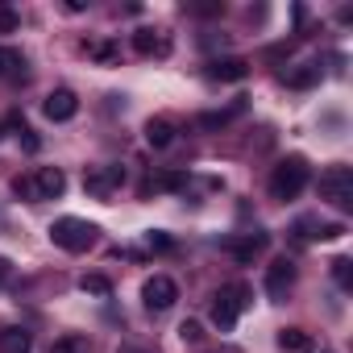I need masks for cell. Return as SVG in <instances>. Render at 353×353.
<instances>
[{
	"instance_id": "obj_6",
	"label": "cell",
	"mask_w": 353,
	"mask_h": 353,
	"mask_svg": "<svg viewBox=\"0 0 353 353\" xmlns=\"http://www.w3.org/2000/svg\"><path fill=\"white\" fill-rule=\"evenodd\" d=\"M174 299H179V283H174L170 274H154V279H145V287H141V303H145L150 312H170Z\"/></svg>"
},
{
	"instance_id": "obj_2",
	"label": "cell",
	"mask_w": 353,
	"mask_h": 353,
	"mask_svg": "<svg viewBox=\"0 0 353 353\" xmlns=\"http://www.w3.org/2000/svg\"><path fill=\"white\" fill-rule=\"evenodd\" d=\"M96 237H100V229H96L92 221H83V216H59V221L50 225V241H54L59 250H67V254L92 250Z\"/></svg>"
},
{
	"instance_id": "obj_22",
	"label": "cell",
	"mask_w": 353,
	"mask_h": 353,
	"mask_svg": "<svg viewBox=\"0 0 353 353\" xmlns=\"http://www.w3.org/2000/svg\"><path fill=\"white\" fill-rule=\"evenodd\" d=\"M9 125H13V129H17V137H21V145H26V150H30V154H38V150H42V141H38V133H34V129H30V125H26V121H21V117H13V121H9Z\"/></svg>"
},
{
	"instance_id": "obj_18",
	"label": "cell",
	"mask_w": 353,
	"mask_h": 353,
	"mask_svg": "<svg viewBox=\"0 0 353 353\" xmlns=\"http://www.w3.org/2000/svg\"><path fill=\"white\" fill-rule=\"evenodd\" d=\"M83 54L108 67V63H117V59H121V46H112V42H83Z\"/></svg>"
},
{
	"instance_id": "obj_3",
	"label": "cell",
	"mask_w": 353,
	"mask_h": 353,
	"mask_svg": "<svg viewBox=\"0 0 353 353\" xmlns=\"http://www.w3.org/2000/svg\"><path fill=\"white\" fill-rule=\"evenodd\" d=\"M307 179H312L307 158L291 154V158H283V162L270 170V196H274V200H295V196L307 188Z\"/></svg>"
},
{
	"instance_id": "obj_13",
	"label": "cell",
	"mask_w": 353,
	"mask_h": 353,
	"mask_svg": "<svg viewBox=\"0 0 353 353\" xmlns=\"http://www.w3.org/2000/svg\"><path fill=\"white\" fill-rule=\"evenodd\" d=\"M279 349L283 353H316V336L303 328H283L279 332Z\"/></svg>"
},
{
	"instance_id": "obj_9",
	"label": "cell",
	"mask_w": 353,
	"mask_h": 353,
	"mask_svg": "<svg viewBox=\"0 0 353 353\" xmlns=\"http://www.w3.org/2000/svg\"><path fill=\"white\" fill-rule=\"evenodd\" d=\"M42 112H46V121L63 125V121H71V117L79 112V100H75V92H71V88H54V92L42 100Z\"/></svg>"
},
{
	"instance_id": "obj_1",
	"label": "cell",
	"mask_w": 353,
	"mask_h": 353,
	"mask_svg": "<svg viewBox=\"0 0 353 353\" xmlns=\"http://www.w3.org/2000/svg\"><path fill=\"white\" fill-rule=\"evenodd\" d=\"M67 192V174L59 166H38L30 174H17L13 179V196L17 200H30V204H42V200H59Z\"/></svg>"
},
{
	"instance_id": "obj_27",
	"label": "cell",
	"mask_w": 353,
	"mask_h": 353,
	"mask_svg": "<svg viewBox=\"0 0 353 353\" xmlns=\"http://www.w3.org/2000/svg\"><path fill=\"white\" fill-rule=\"evenodd\" d=\"M179 336H183V341H200L204 332H200V324H196V320H183V324H179Z\"/></svg>"
},
{
	"instance_id": "obj_28",
	"label": "cell",
	"mask_w": 353,
	"mask_h": 353,
	"mask_svg": "<svg viewBox=\"0 0 353 353\" xmlns=\"http://www.w3.org/2000/svg\"><path fill=\"white\" fill-rule=\"evenodd\" d=\"M192 13H200V17H216V13H225V5H188Z\"/></svg>"
},
{
	"instance_id": "obj_20",
	"label": "cell",
	"mask_w": 353,
	"mask_h": 353,
	"mask_svg": "<svg viewBox=\"0 0 353 353\" xmlns=\"http://www.w3.org/2000/svg\"><path fill=\"white\" fill-rule=\"evenodd\" d=\"M79 291H83V295H100V299H104V295H112V283H108L104 274H83V279H79Z\"/></svg>"
},
{
	"instance_id": "obj_17",
	"label": "cell",
	"mask_w": 353,
	"mask_h": 353,
	"mask_svg": "<svg viewBox=\"0 0 353 353\" xmlns=\"http://www.w3.org/2000/svg\"><path fill=\"white\" fill-rule=\"evenodd\" d=\"M50 353H92V341H88L83 332H63V336L50 345Z\"/></svg>"
},
{
	"instance_id": "obj_12",
	"label": "cell",
	"mask_w": 353,
	"mask_h": 353,
	"mask_svg": "<svg viewBox=\"0 0 353 353\" xmlns=\"http://www.w3.org/2000/svg\"><path fill=\"white\" fill-rule=\"evenodd\" d=\"M320 79H324V67H320V63H299L295 71H287V75H283V83H287V88H295V92H307V88H316Z\"/></svg>"
},
{
	"instance_id": "obj_29",
	"label": "cell",
	"mask_w": 353,
	"mask_h": 353,
	"mask_svg": "<svg viewBox=\"0 0 353 353\" xmlns=\"http://www.w3.org/2000/svg\"><path fill=\"white\" fill-rule=\"evenodd\" d=\"M9 279H13V262H9V258H5V254H0V287H5V283H9Z\"/></svg>"
},
{
	"instance_id": "obj_4",
	"label": "cell",
	"mask_w": 353,
	"mask_h": 353,
	"mask_svg": "<svg viewBox=\"0 0 353 353\" xmlns=\"http://www.w3.org/2000/svg\"><path fill=\"white\" fill-rule=\"evenodd\" d=\"M250 307V287L245 283H229V287H221L216 291V299H212V324L221 328V332H229L237 320H241V312Z\"/></svg>"
},
{
	"instance_id": "obj_16",
	"label": "cell",
	"mask_w": 353,
	"mask_h": 353,
	"mask_svg": "<svg viewBox=\"0 0 353 353\" xmlns=\"http://www.w3.org/2000/svg\"><path fill=\"white\" fill-rule=\"evenodd\" d=\"M34 349V336L26 328H5L0 332V353H30Z\"/></svg>"
},
{
	"instance_id": "obj_15",
	"label": "cell",
	"mask_w": 353,
	"mask_h": 353,
	"mask_svg": "<svg viewBox=\"0 0 353 353\" xmlns=\"http://www.w3.org/2000/svg\"><path fill=\"white\" fill-rule=\"evenodd\" d=\"M145 141H150L154 150H166V145L174 141V125H170L166 117H150V121H145Z\"/></svg>"
},
{
	"instance_id": "obj_19",
	"label": "cell",
	"mask_w": 353,
	"mask_h": 353,
	"mask_svg": "<svg viewBox=\"0 0 353 353\" xmlns=\"http://www.w3.org/2000/svg\"><path fill=\"white\" fill-rule=\"evenodd\" d=\"M291 237H295L299 245H307V241H320V221H316V216H299V221L291 225Z\"/></svg>"
},
{
	"instance_id": "obj_8",
	"label": "cell",
	"mask_w": 353,
	"mask_h": 353,
	"mask_svg": "<svg viewBox=\"0 0 353 353\" xmlns=\"http://www.w3.org/2000/svg\"><path fill=\"white\" fill-rule=\"evenodd\" d=\"M291 287H295V262L291 258H274L266 266V295L270 299H287Z\"/></svg>"
},
{
	"instance_id": "obj_24",
	"label": "cell",
	"mask_w": 353,
	"mask_h": 353,
	"mask_svg": "<svg viewBox=\"0 0 353 353\" xmlns=\"http://www.w3.org/2000/svg\"><path fill=\"white\" fill-rule=\"evenodd\" d=\"M262 245H266V233H258V237H250V241L233 245V254H237L241 262H254V254H262Z\"/></svg>"
},
{
	"instance_id": "obj_23",
	"label": "cell",
	"mask_w": 353,
	"mask_h": 353,
	"mask_svg": "<svg viewBox=\"0 0 353 353\" xmlns=\"http://www.w3.org/2000/svg\"><path fill=\"white\" fill-rule=\"evenodd\" d=\"M332 279H336L341 291H353V262H349V258H336V262H332Z\"/></svg>"
},
{
	"instance_id": "obj_14",
	"label": "cell",
	"mask_w": 353,
	"mask_h": 353,
	"mask_svg": "<svg viewBox=\"0 0 353 353\" xmlns=\"http://www.w3.org/2000/svg\"><path fill=\"white\" fill-rule=\"evenodd\" d=\"M26 54L13 46H0V79H26Z\"/></svg>"
},
{
	"instance_id": "obj_25",
	"label": "cell",
	"mask_w": 353,
	"mask_h": 353,
	"mask_svg": "<svg viewBox=\"0 0 353 353\" xmlns=\"http://www.w3.org/2000/svg\"><path fill=\"white\" fill-rule=\"evenodd\" d=\"M17 26H21V17L9 5H0V34H17Z\"/></svg>"
},
{
	"instance_id": "obj_11",
	"label": "cell",
	"mask_w": 353,
	"mask_h": 353,
	"mask_svg": "<svg viewBox=\"0 0 353 353\" xmlns=\"http://www.w3.org/2000/svg\"><path fill=\"white\" fill-rule=\"evenodd\" d=\"M245 75H250L245 59H212L208 63V79H216V83H241Z\"/></svg>"
},
{
	"instance_id": "obj_10",
	"label": "cell",
	"mask_w": 353,
	"mask_h": 353,
	"mask_svg": "<svg viewBox=\"0 0 353 353\" xmlns=\"http://www.w3.org/2000/svg\"><path fill=\"white\" fill-rule=\"evenodd\" d=\"M133 50L145 54V59H166L170 54V38L162 30H137L133 34Z\"/></svg>"
},
{
	"instance_id": "obj_5",
	"label": "cell",
	"mask_w": 353,
	"mask_h": 353,
	"mask_svg": "<svg viewBox=\"0 0 353 353\" xmlns=\"http://www.w3.org/2000/svg\"><path fill=\"white\" fill-rule=\"evenodd\" d=\"M320 200H328L336 212H353V170L345 162H336L320 174Z\"/></svg>"
},
{
	"instance_id": "obj_7",
	"label": "cell",
	"mask_w": 353,
	"mask_h": 353,
	"mask_svg": "<svg viewBox=\"0 0 353 353\" xmlns=\"http://www.w3.org/2000/svg\"><path fill=\"white\" fill-rule=\"evenodd\" d=\"M121 183H125V170L112 166V162H104V166H88V170H83V188H88L96 200H108Z\"/></svg>"
},
{
	"instance_id": "obj_26",
	"label": "cell",
	"mask_w": 353,
	"mask_h": 353,
	"mask_svg": "<svg viewBox=\"0 0 353 353\" xmlns=\"http://www.w3.org/2000/svg\"><path fill=\"white\" fill-rule=\"evenodd\" d=\"M145 245H150V250H158V254H166V250H174V241H170L166 233H158V229H150V233H145Z\"/></svg>"
},
{
	"instance_id": "obj_21",
	"label": "cell",
	"mask_w": 353,
	"mask_h": 353,
	"mask_svg": "<svg viewBox=\"0 0 353 353\" xmlns=\"http://www.w3.org/2000/svg\"><path fill=\"white\" fill-rule=\"evenodd\" d=\"M241 108H245V104L237 100V104H233V108H225V112H204V117H200V125H204V129H221V125H229Z\"/></svg>"
}]
</instances>
